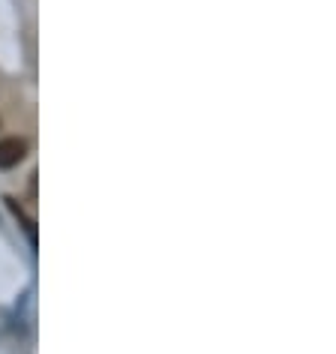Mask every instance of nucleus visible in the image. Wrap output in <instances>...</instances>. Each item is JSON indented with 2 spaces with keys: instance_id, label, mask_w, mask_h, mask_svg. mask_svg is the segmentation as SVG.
Masks as SVG:
<instances>
[{
  "instance_id": "nucleus-1",
  "label": "nucleus",
  "mask_w": 336,
  "mask_h": 354,
  "mask_svg": "<svg viewBox=\"0 0 336 354\" xmlns=\"http://www.w3.org/2000/svg\"><path fill=\"white\" fill-rule=\"evenodd\" d=\"M28 156V141L19 138V136H10V138H0V168H15L21 159Z\"/></svg>"
},
{
  "instance_id": "nucleus-2",
  "label": "nucleus",
  "mask_w": 336,
  "mask_h": 354,
  "mask_svg": "<svg viewBox=\"0 0 336 354\" xmlns=\"http://www.w3.org/2000/svg\"><path fill=\"white\" fill-rule=\"evenodd\" d=\"M6 205H10V210H12V214H15V216H19L21 223H24V232H28L30 243H37V228H33V219H28V216H24V210H21L19 205H15V198H6Z\"/></svg>"
}]
</instances>
